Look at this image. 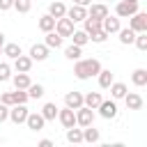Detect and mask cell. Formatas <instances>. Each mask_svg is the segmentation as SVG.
Listing matches in <instances>:
<instances>
[{
  "instance_id": "6da1fadb",
  "label": "cell",
  "mask_w": 147,
  "mask_h": 147,
  "mask_svg": "<svg viewBox=\"0 0 147 147\" xmlns=\"http://www.w3.org/2000/svg\"><path fill=\"white\" fill-rule=\"evenodd\" d=\"M101 71V62L96 60V57H87V60H76V64H74V76L78 78V80H87V78H92V76H96Z\"/></svg>"
},
{
  "instance_id": "7a4b0ae2",
  "label": "cell",
  "mask_w": 147,
  "mask_h": 147,
  "mask_svg": "<svg viewBox=\"0 0 147 147\" xmlns=\"http://www.w3.org/2000/svg\"><path fill=\"white\" fill-rule=\"evenodd\" d=\"M129 28L133 32H147V14L145 11H136L133 16H129Z\"/></svg>"
},
{
  "instance_id": "3957f363",
  "label": "cell",
  "mask_w": 147,
  "mask_h": 147,
  "mask_svg": "<svg viewBox=\"0 0 147 147\" xmlns=\"http://www.w3.org/2000/svg\"><path fill=\"white\" fill-rule=\"evenodd\" d=\"M28 108H25V103H14V106H9V119L14 122V124H25V117H28Z\"/></svg>"
},
{
  "instance_id": "277c9868",
  "label": "cell",
  "mask_w": 147,
  "mask_h": 147,
  "mask_svg": "<svg viewBox=\"0 0 147 147\" xmlns=\"http://www.w3.org/2000/svg\"><path fill=\"white\" fill-rule=\"evenodd\" d=\"M55 32L64 39V37H71L74 32V21L69 16H62V18H55Z\"/></svg>"
},
{
  "instance_id": "5b68a950",
  "label": "cell",
  "mask_w": 147,
  "mask_h": 147,
  "mask_svg": "<svg viewBox=\"0 0 147 147\" xmlns=\"http://www.w3.org/2000/svg\"><path fill=\"white\" fill-rule=\"evenodd\" d=\"M92 122H94V110L92 108H87V106L76 108V124L78 126H90Z\"/></svg>"
},
{
  "instance_id": "8992f818",
  "label": "cell",
  "mask_w": 147,
  "mask_h": 147,
  "mask_svg": "<svg viewBox=\"0 0 147 147\" xmlns=\"http://www.w3.org/2000/svg\"><path fill=\"white\" fill-rule=\"evenodd\" d=\"M138 11V2H126V0H122V2H117V7H115V16H119V18H129V16H133Z\"/></svg>"
},
{
  "instance_id": "52a82bcc",
  "label": "cell",
  "mask_w": 147,
  "mask_h": 147,
  "mask_svg": "<svg viewBox=\"0 0 147 147\" xmlns=\"http://www.w3.org/2000/svg\"><path fill=\"white\" fill-rule=\"evenodd\" d=\"M96 110H99V115H101L103 119H113V117L117 115V103H115V99H113V101H103V99H101V103L96 106Z\"/></svg>"
},
{
  "instance_id": "ba28073f",
  "label": "cell",
  "mask_w": 147,
  "mask_h": 147,
  "mask_svg": "<svg viewBox=\"0 0 147 147\" xmlns=\"http://www.w3.org/2000/svg\"><path fill=\"white\" fill-rule=\"evenodd\" d=\"M57 119H60V124L64 129H71V126H76V110L64 106L62 110H57Z\"/></svg>"
},
{
  "instance_id": "9c48e42d",
  "label": "cell",
  "mask_w": 147,
  "mask_h": 147,
  "mask_svg": "<svg viewBox=\"0 0 147 147\" xmlns=\"http://www.w3.org/2000/svg\"><path fill=\"white\" fill-rule=\"evenodd\" d=\"M25 124H28V129H30V131H41V129H44V124H46V119L41 117V113H28Z\"/></svg>"
},
{
  "instance_id": "30bf717a",
  "label": "cell",
  "mask_w": 147,
  "mask_h": 147,
  "mask_svg": "<svg viewBox=\"0 0 147 147\" xmlns=\"http://www.w3.org/2000/svg\"><path fill=\"white\" fill-rule=\"evenodd\" d=\"M122 25H119V16H106V18H101V30L103 32H108V34H113V32H117Z\"/></svg>"
},
{
  "instance_id": "8fae6325",
  "label": "cell",
  "mask_w": 147,
  "mask_h": 147,
  "mask_svg": "<svg viewBox=\"0 0 147 147\" xmlns=\"http://www.w3.org/2000/svg\"><path fill=\"white\" fill-rule=\"evenodd\" d=\"M48 51H51V48H48L46 44H34V46L30 48V57H32V62H34V60H37V62H44V60L48 57Z\"/></svg>"
},
{
  "instance_id": "7c38bea8",
  "label": "cell",
  "mask_w": 147,
  "mask_h": 147,
  "mask_svg": "<svg viewBox=\"0 0 147 147\" xmlns=\"http://www.w3.org/2000/svg\"><path fill=\"white\" fill-rule=\"evenodd\" d=\"M14 69H16V71H23V74H28V71L32 69V57L21 53L18 57H14Z\"/></svg>"
},
{
  "instance_id": "4fadbf2b",
  "label": "cell",
  "mask_w": 147,
  "mask_h": 147,
  "mask_svg": "<svg viewBox=\"0 0 147 147\" xmlns=\"http://www.w3.org/2000/svg\"><path fill=\"white\" fill-rule=\"evenodd\" d=\"M64 106L71 108V110L80 108V106H83V94H80V92H67V94H64Z\"/></svg>"
},
{
  "instance_id": "5bb4252c",
  "label": "cell",
  "mask_w": 147,
  "mask_h": 147,
  "mask_svg": "<svg viewBox=\"0 0 147 147\" xmlns=\"http://www.w3.org/2000/svg\"><path fill=\"white\" fill-rule=\"evenodd\" d=\"M124 103H126L129 110H140L142 108V96L136 94V92H126L124 94Z\"/></svg>"
},
{
  "instance_id": "9a60e30c",
  "label": "cell",
  "mask_w": 147,
  "mask_h": 147,
  "mask_svg": "<svg viewBox=\"0 0 147 147\" xmlns=\"http://www.w3.org/2000/svg\"><path fill=\"white\" fill-rule=\"evenodd\" d=\"M108 14H110V11H108V7H106V5H101V2H99V5H90V9H87V16H90V18H96V21L106 18Z\"/></svg>"
},
{
  "instance_id": "2e32d148",
  "label": "cell",
  "mask_w": 147,
  "mask_h": 147,
  "mask_svg": "<svg viewBox=\"0 0 147 147\" xmlns=\"http://www.w3.org/2000/svg\"><path fill=\"white\" fill-rule=\"evenodd\" d=\"M67 16L74 21V23H78V21H83L85 16H87V7H80V5H74V7H69L67 9Z\"/></svg>"
},
{
  "instance_id": "e0dca14e",
  "label": "cell",
  "mask_w": 147,
  "mask_h": 147,
  "mask_svg": "<svg viewBox=\"0 0 147 147\" xmlns=\"http://www.w3.org/2000/svg\"><path fill=\"white\" fill-rule=\"evenodd\" d=\"M48 14H51L53 18H62V16H67V7H64V2H62V0H55V2H51V7H48Z\"/></svg>"
},
{
  "instance_id": "ac0fdd59",
  "label": "cell",
  "mask_w": 147,
  "mask_h": 147,
  "mask_svg": "<svg viewBox=\"0 0 147 147\" xmlns=\"http://www.w3.org/2000/svg\"><path fill=\"white\" fill-rule=\"evenodd\" d=\"M99 103H101V94H99V92H87V94H83V106L96 110Z\"/></svg>"
},
{
  "instance_id": "d6986e66",
  "label": "cell",
  "mask_w": 147,
  "mask_h": 147,
  "mask_svg": "<svg viewBox=\"0 0 147 147\" xmlns=\"http://www.w3.org/2000/svg\"><path fill=\"white\" fill-rule=\"evenodd\" d=\"M99 138H101L99 129H94L92 124L90 126H83V142H99Z\"/></svg>"
},
{
  "instance_id": "ffe728a7",
  "label": "cell",
  "mask_w": 147,
  "mask_h": 147,
  "mask_svg": "<svg viewBox=\"0 0 147 147\" xmlns=\"http://www.w3.org/2000/svg\"><path fill=\"white\" fill-rule=\"evenodd\" d=\"M11 80H14V87H16V90H28V85L32 83V80H30V76H28V74H23V71H16V76H14Z\"/></svg>"
},
{
  "instance_id": "44dd1931",
  "label": "cell",
  "mask_w": 147,
  "mask_h": 147,
  "mask_svg": "<svg viewBox=\"0 0 147 147\" xmlns=\"http://www.w3.org/2000/svg\"><path fill=\"white\" fill-rule=\"evenodd\" d=\"M57 110H60V108L48 101V103H44V108H41V117H44L46 122H53V119L57 117Z\"/></svg>"
},
{
  "instance_id": "7402d4cb",
  "label": "cell",
  "mask_w": 147,
  "mask_h": 147,
  "mask_svg": "<svg viewBox=\"0 0 147 147\" xmlns=\"http://www.w3.org/2000/svg\"><path fill=\"white\" fill-rule=\"evenodd\" d=\"M44 44H46L48 48H60V46H62V37H60L55 30H51V32H46V39H44Z\"/></svg>"
},
{
  "instance_id": "603a6c76",
  "label": "cell",
  "mask_w": 147,
  "mask_h": 147,
  "mask_svg": "<svg viewBox=\"0 0 147 147\" xmlns=\"http://www.w3.org/2000/svg\"><path fill=\"white\" fill-rule=\"evenodd\" d=\"M96 76H99V87H103V90H108V87H110V83L115 80V78H113V71H110V69H101V71H99Z\"/></svg>"
},
{
  "instance_id": "cb8c5ba5",
  "label": "cell",
  "mask_w": 147,
  "mask_h": 147,
  "mask_svg": "<svg viewBox=\"0 0 147 147\" xmlns=\"http://www.w3.org/2000/svg\"><path fill=\"white\" fill-rule=\"evenodd\" d=\"M39 30H41V32H51V30H55V18H53L51 14H44V16L39 18Z\"/></svg>"
},
{
  "instance_id": "d4e9b609",
  "label": "cell",
  "mask_w": 147,
  "mask_h": 147,
  "mask_svg": "<svg viewBox=\"0 0 147 147\" xmlns=\"http://www.w3.org/2000/svg\"><path fill=\"white\" fill-rule=\"evenodd\" d=\"M117 34H119V44H133V39H136V32L131 30V28H119L117 30Z\"/></svg>"
},
{
  "instance_id": "484cf974",
  "label": "cell",
  "mask_w": 147,
  "mask_h": 147,
  "mask_svg": "<svg viewBox=\"0 0 147 147\" xmlns=\"http://www.w3.org/2000/svg\"><path fill=\"white\" fill-rule=\"evenodd\" d=\"M131 80H133L136 87H145L147 85V69H136L133 76H131Z\"/></svg>"
},
{
  "instance_id": "4316f807",
  "label": "cell",
  "mask_w": 147,
  "mask_h": 147,
  "mask_svg": "<svg viewBox=\"0 0 147 147\" xmlns=\"http://www.w3.org/2000/svg\"><path fill=\"white\" fill-rule=\"evenodd\" d=\"M108 90H110V94H113V99H124V94L129 92L124 83H115V80L110 83V87H108Z\"/></svg>"
},
{
  "instance_id": "83f0119b",
  "label": "cell",
  "mask_w": 147,
  "mask_h": 147,
  "mask_svg": "<svg viewBox=\"0 0 147 147\" xmlns=\"http://www.w3.org/2000/svg\"><path fill=\"white\" fill-rule=\"evenodd\" d=\"M25 92H28V99H41V96H44V85H39V83H30Z\"/></svg>"
},
{
  "instance_id": "f1b7e54d",
  "label": "cell",
  "mask_w": 147,
  "mask_h": 147,
  "mask_svg": "<svg viewBox=\"0 0 147 147\" xmlns=\"http://www.w3.org/2000/svg\"><path fill=\"white\" fill-rule=\"evenodd\" d=\"M71 39H74L76 46H85V44L90 41V34H87L85 30H74V32H71Z\"/></svg>"
},
{
  "instance_id": "f546056e",
  "label": "cell",
  "mask_w": 147,
  "mask_h": 147,
  "mask_svg": "<svg viewBox=\"0 0 147 147\" xmlns=\"http://www.w3.org/2000/svg\"><path fill=\"white\" fill-rule=\"evenodd\" d=\"M80 55H83V46L71 44V46H67V48H64V57H67V60H78Z\"/></svg>"
},
{
  "instance_id": "4dcf8cb0",
  "label": "cell",
  "mask_w": 147,
  "mask_h": 147,
  "mask_svg": "<svg viewBox=\"0 0 147 147\" xmlns=\"http://www.w3.org/2000/svg\"><path fill=\"white\" fill-rule=\"evenodd\" d=\"M67 140H69V142H74V145L83 142V129H76V126L67 129Z\"/></svg>"
},
{
  "instance_id": "1f68e13d",
  "label": "cell",
  "mask_w": 147,
  "mask_h": 147,
  "mask_svg": "<svg viewBox=\"0 0 147 147\" xmlns=\"http://www.w3.org/2000/svg\"><path fill=\"white\" fill-rule=\"evenodd\" d=\"M2 55H7V57L14 60V57L21 55V46H18V44H5V46H2Z\"/></svg>"
},
{
  "instance_id": "d6a6232c",
  "label": "cell",
  "mask_w": 147,
  "mask_h": 147,
  "mask_svg": "<svg viewBox=\"0 0 147 147\" xmlns=\"http://www.w3.org/2000/svg\"><path fill=\"white\" fill-rule=\"evenodd\" d=\"M14 9L18 14H28L32 9V0H14Z\"/></svg>"
},
{
  "instance_id": "836d02e7",
  "label": "cell",
  "mask_w": 147,
  "mask_h": 147,
  "mask_svg": "<svg viewBox=\"0 0 147 147\" xmlns=\"http://www.w3.org/2000/svg\"><path fill=\"white\" fill-rule=\"evenodd\" d=\"M133 44L140 48V51H147V32H136V39Z\"/></svg>"
},
{
  "instance_id": "e575fe53",
  "label": "cell",
  "mask_w": 147,
  "mask_h": 147,
  "mask_svg": "<svg viewBox=\"0 0 147 147\" xmlns=\"http://www.w3.org/2000/svg\"><path fill=\"white\" fill-rule=\"evenodd\" d=\"M9 78H11V67L7 62H0V83H5Z\"/></svg>"
},
{
  "instance_id": "d590c367",
  "label": "cell",
  "mask_w": 147,
  "mask_h": 147,
  "mask_svg": "<svg viewBox=\"0 0 147 147\" xmlns=\"http://www.w3.org/2000/svg\"><path fill=\"white\" fill-rule=\"evenodd\" d=\"M106 39H108V32H103V30H96L90 34V41H94V44H103Z\"/></svg>"
},
{
  "instance_id": "8d00e7d4",
  "label": "cell",
  "mask_w": 147,
  "mask_h": 147,
  "mask_svg": "<svg viewBox=\"0 0 147 147\" xmlns=\"http://www.w3.org/2000/svg\"><path fill=\"white\" fill-rule=\"evenodd\" d=\"M11 94H14V103H28V92L25 90H16Z\"/></svg>"
},
{
  "instance_id": "74e56055",
  "label": "cell",
  "mask_w": 147,
  "mask_h": 147,
  "mask_svg": "<svg viewBox=\"0 0 147 147\" xmlns=\"http://www.w3.org/2000/svg\"><path fill=\"white\" fill-rule=\"evenodd\" d=\"M5 119H9V106H5V103L0 101V124H2Z\"/></svg>"
},
{
  "instance_id": "f35d334b",
  "label": "cell",
  "mask_w": 147,
  "mask_h": 147,
  "mask_svg": "<svg viewBox=\"0 0 147 147\" xmlns=\"http://www.w3.org/2000/svg\"><path fill=\"white\" fill-rule=\"evenodd\" d=\"M0 101H2L5 106H14V94H11V92H5V94L0 96Z\"/></svg>"
},
{
  "instance_id": "ab89813d",
  "label": "cell",
  "mask_w": 147,
  "mask_h": 147,
  "mask_svg": "<svg viewBox=\"0 0 147 147\" xmlns=\"http://www.w3.org/2000/svg\"><path fill=\"white\" fill-rule=\"evenodd\" d=\"M14 7V0H0V11H7Z\"/></svg>"
},
{
  "instance_id": "60d3db41",
  "label": "cell",
  "mask_w": 147,
  "mask_h": 147,
  "mask_svg": "<svg viewBox=\"0 0 147 147\" xmlns=\"http://www.w3.org/2000/svg\"><path fill=\"white\" fill-rule=\"evenodd\" d=\"M74 5H80V7H87V5H92V0H74Z\"/></svg>"
},
{
  "instance_id": "b9f144b4",
  "label": "cell",
  "mask_w": 147,
  "mask_h": 147,
  "mask_svg": "<svg viewBox=\"0 0 147 147\" xmlns=\"http://www.w3.org/2000/svg\"><path fill=\"white\" fill-rule=\"evenodd\" d=\"M51 145H53V142H51V140H48V138H44V140H41V142H39V147H51Z\"/></svg>"
},
{
  "instance_id": "7bdbcfd3",
  "label": "cell",
  "mask_w": 147,
  "mask_h": 147,
  "mask_svg": "<svg viewBox=\"0 0 147 147\" xmlns=\"http://www.w3.org/2000/svg\"><path fill=\"white\" fill-rule=\"evenodd\" d=\"M0 46H5V34L0 32Z\"/></svg>"
},
{
  "instance_id": "ee69618b",
  "label": "cell",
  "mask_w": 147,
  "mask_h": 147,
  "mask_svg": "<svg viewBox=\"0 0 147 147\" xmlns=\"http://www.w3.org/2000/svg\"><path fill=\"white\" fill-rule=\"evenodd\" d=\"M126 2H138V0H126Z\"/></svg>"
},
{
  "instance_id": "f6af8a7d",
  "label": "cell",
  "mask_w": 147,
  "mask_h": 147,
  "mask_svg": "<svg viewBox=\"0 0 147 147\" xmlns=\"http://www.w3.org/2000/svg\"><path fill=\"white\" fill-rule=\"evenodd\" d=\"M0 55H2V46H0Z\"/></svg>"
}]
</instances>
